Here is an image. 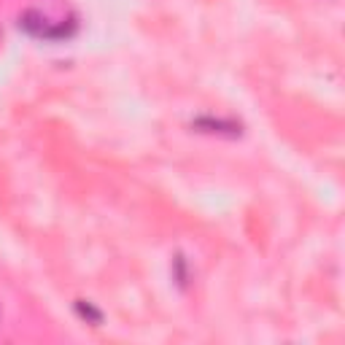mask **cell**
<instances>
[{
  "mask_svg": "<svg viewBox=\"0 0 345 345\" xmlns=\"http://www.w3.org/2000/svg\"><path fill=\"white\" fill-rule=\"evenodd\" d=\"M78 313H81L84 318H89L92 324H100V321H103V313H100V310H95L89 302H84V300L78 302Z\"/></svg>",
  "mask_w": 345,
  "mask_h": 345,
  "instance_id": "1",
  "label": "cell"
}]
</instances>
